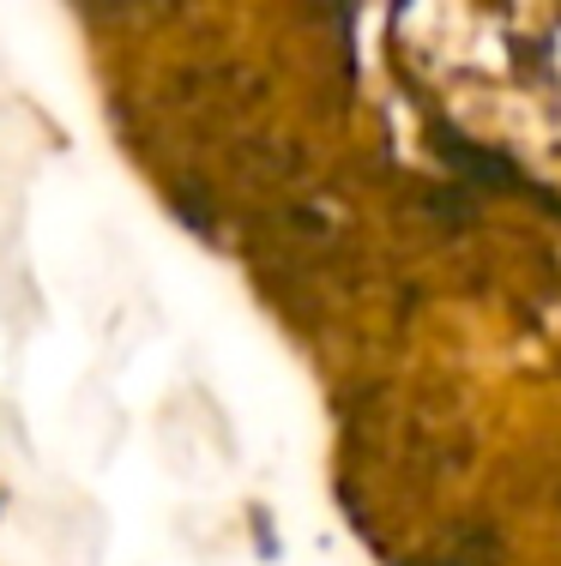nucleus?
I'll use <instances>...</instances> for the list:
<instances>
[{
  "mask_svg": "<svg viewBox=\"0 0 561 566\" xmlns=\"http://www.w3.org/2000/svg\"><path fill=\"white\" fill-rule=\"evenodd\" d=\"M97 19H139V12H157L164 0H85Z\"/></svg>",
  "mask_w": 561,
  "mask_h": 566,
  "instance_id": "obj_1",
  "label": "nucleus"
}]
</instances>
